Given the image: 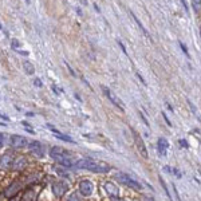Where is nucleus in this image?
Masks as SVG:
<instances>
[{"label": "nucleus", "mask_w": 201, "mask_h": 201, "mask_svg": "<svg viewBox=\"0 0 201 201\" xmlns=\"http://www.w3.org/2000/svg\"><path fill=\"white\" fill-rule=\"evenodd\" d=\"M74 168L77 169H86L90 170V172H95V173H107L110 169V165L100 162V161H94L91 158H82L78 160L77 162L73 165Z\"/></svg>", "instance_id": "nucleus-1"}, {"label": "nucleus", "mask_w": 201, "mask_h": 201, "mask_svg": "<svg viewBox=\"0 0 201 201\" xmlns=\"http://www.w3.org/2000/svg\"><path fill=\"white\" fill-rule=\"evenodd\" d=\"M115 177H117L121 182L122 184H125V185H128V187H130V188H133V189H135V190H141V184L139 182H137L135 180H133V178H130L128 174H125V173H121V172H118L117 174H115Z\"/></svg>", "instance_id": "nucleus-2"}, {"label": "nucleus", "mask_w": 201, "mask_h": 201, "mask_svg": "<svg viewBox=\"0 0 201 201\" xmlns=\"http://www.w3.org/2000/svg\"><path fill=\"white\" fill-rule=\"evenodd\" d=\"M132 133H133V135H134V139H135V145H137V149H138V152H139V154L142 155L144 158H148L149 157V154H148V148H146V145H145V142H144V139L141 138V135L135 132L134 129H132Z\"/></svg>", "instance_id": "nucleus-3"}, {"label": "nucleus", "mask_w": 201, "mask_h": 201, "mask_svg": "<svg viewBox=\"0 0 201 201\" xmlns=\"http://www.w3.org/2000/svg\"><path fill=\"white\" fill-rule=\"evenodd\" d=\"M102 91H103V93H105V95H106V97L110 99V102L114 103L115 106L119 107V109L123 111V110H125V105H123L122 100H121V99L118 98V95H115V94L111 91V90H110L109 87H106V86H102Z\"/></svg>", "instance_id": "nucleus-4"}, {"label": "nucleus", "mask_w": 201, "mask_h": 201, "mask_svg": "<svg viewBox=\"0 0 201 201\" xmlns=\"http://www.w3.org/2000/svg\"><path fill=\"white\" fill-rule=\"evenodd\" d=\"M67 189H68V185L64 181H57V182L52 184V193L57 197H62L67 192Z\"/></svg>", "instance_id": "nucleus-5"}, {"label": "nucleus", "mask_w": 201, "mask_h": 201, "mask_svg": "<svg viewBox=\"0 0 201 201\" xmlns=\"http://www.w3.org/2000/svg\"><path fill=\"white\" fill-rule=\"evenodd\" d=\"M9 145H11V148H14V149H22L27 145V141L24 137H22V135L14 134V135H11V138H9Z\"/></svg>", "instance_id": "nucleus-6"}, {"label": "nucleus", "mask_w": 201, "mask_h": 201, "mask_svg": "<svg viewBox=\"0 0 201 201\" xmlns=\"http://www.w3.org/2000/svg\"><path fill=\"white\" fill-rule=\"evenodd\" d=\"M79 190H80V193H82L83 196L89 197V196L93 193V190H94V185H93V182L90 180H82L80 181V184H79Z\"/></svg>", "instance_id": "nucleus-7"}, {"label": "nucleus", "mask_w": 201, "mask_h": 201, "mask_svg": "<svg viewBox=\"0 0 201 201\" xmlns=\"http://www.w3.org/2000/svg\"><path fill=\"white\" fill-rule=\"evenodd\" d=\"M30 149H31L32 154H35L39 158H42L44 155V148H43V145L40 144L39 141H32V142L30 144Z\"/></svg>", "instance_id": "nucleus-8"}, {"label": "nucleus", "mask_w": 201, "mask_h": 201, "mask_svg": "<svg viewBox=\"0 0 201 201\" xmlns=\"http://www.w3.org/2000/svg\"><path fill=\"white\" fill-rule=\"evenodd\" d=\"M20 189H22V185H20V182H18V181H15V182H12V184H11V187H9V188L6 190V192H4V194H6L7 197H11V198H12L16 194Z\"/></svg>", "instance_id": "nucleus-9"}, {"label": "nucleus", "mask_w": 201, "mask_h": 201, "mask_svg": "<svg viewBox=\"0 0 201 201\" xmlns=\"http://www.w3.org/2000/svg\"><path fill=\"white\" fill-rule=\"evenodd\" d=\"M12 162H14V158L8 153L3 154L2 157H0V168H3V169L11 168L12 166Z\"/></svg>", "instance_id": "nucleus-10"}, {"label": "nucleus", "mask_w": 201, "mask_h": 201, "mask_svg": "<svg viewBox=\"0 0 201 201\" xmlns=\"http://www.w3.org/2000/svg\"><path fill=\"white\" fill-rule=\"evenodd\" d=\"M27 166V160L26 157H16L12 162V169L14 170H22Z\"/></svg>", "instance_id": "nucleus-11"}, {"label": "nucleus", "mask_w": 201, "mask_h": 201, "mask_svg": "<svg viewBox=\"0 0 201 201\" xmlns=\"http://www.w3.org/2000/svg\"><path fill=\"white\" fill-rule=\"evenodd\" d=\"M67 154V150H64L59 146H54L51 150H50V155L54 158V160H58L59 157H64Z\"/></svg>", "instance_id": "nucleus-12"}, {"label": "nucleus", "mask_w": 201, "mask_h": 201, "mask_svg": "<svg viewBox=\"0 0 201 201\" xmlns=\"http://www.w3.org/2000/svg\"><path fill=\"white\" fill-rule=\"evenodd\" d=\"M105 188H106L107 194H109V196H111V197H117L118 193H119V192H118V188L115 187V185H114L113 182H110V181H109V182L105 184Z\"/></svg>", "instance_id": "nucleus-13"}, {"label": "nucleus", "mask_w": 201, "mask_h": 201, "mask_svg": "<svg viewBox=\"0 0 201 201\" xmlns=\"http://www.w3.org/2000/svg\"><path fill=\"white\" fill-rule=\"evenodd\" d=\"M36 196H35V190L34 189H27L24 190V193L22 196V200L20 201H35Z\"/></svg>", "instance_id": "nucleus-14"}, {"label": "nucleus", "mask_w": 201, "mask_h": 201, "mask_svg": "<svg viewBox=\"0 0 201 201\" xmlns=\"http://www.w3.org/2000/svg\"><path fill=\"white\" fill-rule=\"evenodd\" d=\"M130 15H132V18L134 19V22L137 23V26L139 27V30H141V31L144 32V35H145V36H146V38H149V39H152V38H150V35H149V32L146 31V28L144 27V24L139 22V19H138V18H137V16H135V15H134V12H133V11H130Z\"/></svg>", "instance_id": "nucleus-15"}, {"label": "nucleus", "mask_w": 201, "mask_h": 201, "mask_svg": "<svg viewBox=\"0 0 201 201\" xmlns=\"http://www.w3.org/2000/svg\"><path fill=\"white\" fill-rule=\"evenodd\" d=\"M158 152L161 153V154H165V152H166V149L169 148V144H168V141L165 139L164 137H161L160 139H158Z\"/></svg>", "instance_id": "nucleus-16"}, {"label": "nucleus", "mask_w": 201, "mask_h": 201, "mask_svg": "<svg viewBox=\"0 0 201 201\" xmlns=\"http://www.w3.org/2000/svg\"><path fill=\"white\" fill-rule=\"evenodd\" d=\"M23 68H24V71H26V74H28V75H32V74L35 73L34 64L30 63V62H24V63H23Z\"/></svg>", "instance_id": "nucleus-17"}, {"label": "nucleus", "mask_w": 201, "mask_h": 201, "mask_svg": "<svg viewBox=\"0 0 201 201\" xmlns=\"http://www.w3.org/2000/svg\"><path fill=\"white\" fill-rule=\"evenodd\" d=\"M160 184L162 185V188H164V190H165V193H166V196H168L170 200H172V194L169 193V190H168V188H166V184H165V181H164L162 178H160Z\"/></svg>", "instance_id": "nucleus-18"}, {"label": "nucleus", "mask_w": 201, "mask_h": 201, "mask_svg": "<svg viewBox=\"0 0 201 201\" xmlns=\"http://www.w3.org/2000/svg\"><path fill=\"white\" fill-rule=\"evenodd\" d=\"M180 47L182 48V51L185 52V55H187V57H189V52H188V48H187V46H185V44L182 43V42H180Z\"/></svg>", "instance_id": "nucleus-19"}, {"label": "nucleus", "mask_w": 201, "mask_h": 201, "mask_svg": "<svg viewBox=\"0 0 201 201\" xmlns=\"http://www.w3.org/2000/svg\"><path fill=\"white\" fill-rule=\"evenodd\" d=\"M67 201H80V200H79V197H78L77 194H75V193H73V194L68 197V200H67Z\"/></svg>", "instance_id": "nucleus-20"}, {"label": "nucleus", "mask_w": 201, "mask_h": 201, "mask_svg": "<svg viewBox=\"0 0 201 201\" xmlns=\"http://www.w3.org/2000/svg\"><path fill=\"white\" fill-rule=\"evenodd\" d=\"M20 46V43L18 42V39H12V47L14 48H18Z\"/></svg>", "instance_id": "nucleus-21"}, {"label": "nucleus", "mask_w": 201, "mask_h": 201, "mask_svg": "<svg viewBox=\"0 0 201 201\" xmlns=\"http://www.w3.org/2000/svg\"><path fill=\"white\" fill-rule=\"evenodd\" d=\"M193 2V4H194V7H196V9H198V7H200V4H201V0H192Z\"/></svg>", "instance_id": "nucleus-22"}, {"label": "nucleus", "mask_w": 201, "mask_h": 201, "mask_svg": "<svg viewBox=\"0 0 201 201\" xmlns=\"http://www.w3.org/2000/svg\"><path fill=\"white\" fill-rule=\"evenodd\" d=\"M64 64H66V66H67V68L70 70V73H71V75H75V71H74V70L71 68V66H70V64H68L67 62H64Z\"/></svg>", "instance_id": "nucleus-23"}, {"label": "nucleus", "mask_w": 201, "mask_h": 201, "mask_svg": "<svg viewBox=\"0 0 201 201\" xmlns=\"http://www.w3.org/2000/svg\"><path fill=\"white\" fill-rule=\"evenodd\" d=\"M3 144H4V134L0 133V148L3 146Z\"/></svg>", "instance_id": "nucleus-24"}, {"label": "nucleus", "mask_w": 201, "mask_h": 201, "mask_svg": "<svg viewBox=\"0 0 201 201\" xmlns=\"http://www.w3.org/2000/svg\"><path fill=\"white\" fill-rule=\"evenodd\" d=\"M35 86L42 87V82H40V79H35Z\"/></svg>", "instance_id": "nucleus-25"}, {"label": "nucleus", "mask_w": 201, "mask_h": 201, "mask_svg": "<svg viewBox=\"0 0 201 201\" xmlns=\"http://www.w3.org/2000/svg\"><path fill=\"white\" fill-rule=\"evenodd\" d=\"M181 3H182L184 4V8H185V11H189V8H188V4H187V2H185V0H181Z\"/></svg>", "instance_id": "nucleus-26"}, {"label": "nucleus", "mask_w": 201, "mask_h": 201, "mask_svg": "<svg viewBox=\"0 0 201 201\" xmlns=\"http://www.w3.org/2000/svg\"><path fill=\"white\" fill-rule=\"evenodd\" d=\"M118 44H119V46H121V48H122V51H123L125 54H126V48H125V46H123V44L121 43V42H118Z\"/></svg>", "instance_id": "nucleus-27"}, {"label": "nucleus", "mask_w": 201, "mask_h": 201, "mask_svg": "<svg viewBox=\"0 0 201 201\" xmlns=\"http://www.w3.org/2000/svg\"><path fill=\"white\" fill-rule=\"evenodd\" d=\"M180 144H181V145H184V146H185V148H187V146H188V144H187V142H185V141H182V139H181V141H180Z\"/></svg>", "instance_id": "nucleus-28"}, {"label": "nucleus", "mask_w": 201, "mask_h": 201, "mask_svg": "<svg viewBox=\"0 0 201 201\" xmlns=\"http://www.w3.org/2000/svg\"><path fill=\"white\" fill-rule=\"evenodd\" d=\"M9 201H19V200H16V198H14V197H12V198L9 200Z\"/></svg>", "instance_id": "nucleus-29"}, {"label": "nucleus", "mask_w": 201, "mask_h": 201, "mask_svg": "<svg viewBox=\"0 0 201 201\" xmlns=\"http://www.w3.org/2000/svg\"><path fill=\"white\" fill-rule=\"evenodd\" d=\"M200 35H201V31H200Z\"/></svg>", "instance_id": "nucleus-30"}]
</instances>
